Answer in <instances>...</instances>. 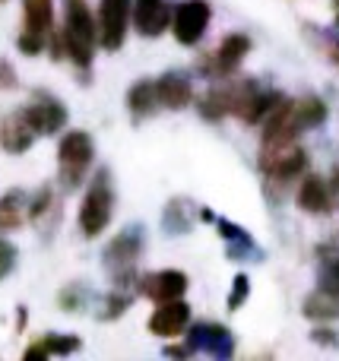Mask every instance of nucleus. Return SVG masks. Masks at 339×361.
Returning a JSON list of instances; mask_svg holds the SVG:
<instances>
[{
  "instance_id": "obj_8",
  "label": "nucleus",
  "mask_w": 339,
  "mask_h": 361,
  "mask_svg": "<svg viewBox=\"0 0 339 361\" xmlns=\"http://www.w3.org/2000/svg\"><path fill=\"white\" fill-rule=\"evenodd\" d=\"M133 19V0H99V44L118 51Z\"/></svg>"
},
{
  "instance_id": "obj_7",
  "label": "nucleus",
  "mask_w": 339,
  "mask_h": 361,
  "mask_svg": "<svg viewBox=\"0 0 339 361\" xmlns=\"http://www.w3.org/2000/svg\"><path fill=\"white\" fill-rule=\"evenodd\" d=\"M260 169L270 184H289V180L302 178L308 169V152L298 143L285 146H260Z\"/></svg>"
},
{
  "instance_id": "obj_35",
  "label": "nucleus",
  "mask_w": 339,
  "mask_h": 361,
  "mask_svg": "<svg viewBox=\"0 0 339 361\" xmlns=\"http://www.w3.org/2000/svg\"><path fill=\"white\" fill-rule=\"evenodd\" d=\"M0 4H4V0H0Z\"/></svg>"
},
{
  "instance_id": "obj_12",
  "label": "nucleus",
  "mask_w": 339,
  "mask_h": 361,
  "mask_svg": "<svg viewBox=\"0 0 339 361\" xmlns=\"http://www.w3.org/2000/svg\"><path fill=\"white\" fill-rule=\"evenodd\" d=\"M187 345L194 352H203V355L219 361H228L235 355V336L222 324H197L187 336Z\"/></svg>"
},
{
  "instance_id": "obj_27",
  "label": "nucleus",
  "mask_w": 339,
  "mask_h": 361,
  "mask_svg": "<svg viewBox=\"0 0 339 361\" xmlns=\"http://www.w3.org/2000/svg\"><path fill=\"white\" fill-rule=\"evenodd\" d=\"M247 292H251V279H247L245 273L241 276H235V282H232V292H228V311H238L241 305L247 301Z\"/></svg>"
},
{
  "instance_id": "obj_31",
  "label": "nucleus",
  "mask_w": 339,
  "mask_h": 361,
  "mask_svg": "<svg viewBox=\"0 0 339 361\" xmlns=\"http://www.w3.org/2000/svg\"><path fill=\"white\" fill-rule=\"evenodd\" d=\"M311 339L317 345H323V349H339V330H330V326H314Z\"/></svg>"
},
{
  "instance_id": "obj_13",
  "label": "nucleus",
  "mask_w": 339,
  "mask_h": 361,
  "mask_svg": "<svg viewBox=\"0 0 339 361\" xmlns=\"http://www.w3.org/2000/svg\"><path fill=\"white\" fill-rule=\"evenodd\" d=\"M171 6L168 0H133V25L143 38H156L162 35L171 25Z\"/></svg>"
},
{
  "instance_id": "obj_25",
  "label": "nucleus",
  "mask_w": 339,
  "mask_h": 361,
  "mask_svg": "<svg viewBox=\"0 0 339 361\" xmlns=\"http://www.w3.org/2000/svg\"><path fill=\"white\" fill-rule=\"evenodd\" d=\"M133 301V292H127V288H114L111 295L105 298V311L99 314L101 320H114V317H121V314L127 311V305Z\"/></svg>"
},
{
  "instance_id": "obj_23",
  "label": "nucleus",
  "mask_w": 339,
  "mask_h": 361,
  "mask_svg": "<svg viewBox=\"0 0 339 361\" xmlns=\"http://www.w3.org/2000/svg\"><path fill=\"white\" fill-rule=\"evenodd\" d=\"M162 228L168 235H184L190 228V212H187V200H171L162 212Z\"/></svg>"
},
{
  "instance_id": "obj_18",
  "label": "nucleus",
  "mask_w": 339,
  "mask_h": 361,
  "mask_svg": "<svg viewBox=\"0 0 339 361\" xmlns=\"http://www.w3.org/2000/svg\"><path fill=\"white\" fill-rule=\"evenodd\" d=\"M156 92H159V102L162 108L168 111H181V108L190 105L194 99V89H190V80L184 73H165L156 80Z\"/></svg>"
},
{
  "instance_id": "obj_10",
  "label": "nucleus",
  "mask_w": 339,
  "mask_h": 361,
  "mask_svg": "<svg viewBox=\"0 0 339 361\" xmlns=\"http://www.w3.org/2000/svg\"><path fill=\"white\" fill-rule=\"evenodd\" d=\"M247 51H251V38L241 35V32H235V35L222 38V44L216 48V54H207V61H203V73L213 76V80H222V76H232L235 70L241 67V61L247 57Z\"/></svg>"
},
{
  "instance_id": "obj_32",
  "label": "nucleus",
  "mask_w": 339,
  "mask_h": 361,
  "mask_svg": "<svg viewBox=\"0 0 339 361\" xmlns=\"http://www.w3.org/2000/svg\"><path fill=\"white\" fill-rule=\"evenodd\" d=\"M0 86H4V89L16 86V73H13V67L6 61H0Z\"/></svg>"
},
{
  "instance_id": "obj_15",
  "label": "nucleus",
  "mask_w": 339,
  "mask_h": 361,
  "mask_svg": "<svg viewBox=\"0 0 339 361\" xmlns=\"http://www.w3.org/2000/svg\"><path fill=\"white\" fill-rule=\"evenodd\" d=\"M190 324V307L184 305L181 298L178 301H162V305H156V311H152L149 317V333H156V336H181L184 330H187Z\"/></svg>"
},
{
  "instance_id": "obj_20",
  "label": "nucleus",
  "mask_w": 339,
  "mask_h": 361,
  "mask_svg": "<svg viewBox=\"0 0 339 361\" xmlns=\"http://www.w3.org/2000/svg\"><path fill=\"white\" fill-rule=\"evenodd\" d=\"M127 108H130V118L133 121H146L162 108L159 102V92H156V80H140L130 86L127 92Z\"/></svg>"
},
{
  "instance_id": "obj_29",
  "label": "nucleus",
  "mask_w": 339,
  "mask_h": 361,
  "mask_svg": "<svg viewBox=\"0 0 339 361\" xmlns=\"http://www.w3.org/2000/svg\"><path fill=\"white\" fill-rule=\"evenodd\" d=\"M51 200H54V193H51V187H42V190H38L35 197L29 200V219H42L44 212L51 209Z\"/></svg>"
},
{
  "instance_id": "obj_5",
  "label": "nucleus",
  "mask_w": 339,
  "mask_h": 361,
  "mask_svg": "<svg viewBox=\"0 0 339 361\" xmlns=\"http://www.w3.org/2000/svg\"><path fill=\"white\" fill-rule=\"evenodd\" d=\"M95 159V143L86 130H70L63 133L61 146H57V169H61V184L67 190L80 187V180L86 178L89 165Z\"/></svg>"
},
{
  "instance_id": "obj_34",
  "label": "nucleus",
  "mask_w": 339,
  "mask_h": 361,
  "mask_svg": "<svg viewBox=\"0 0 339 361\" xmlns=\"http://www.w3.org/2000/svg\"><path fill=\"white\" fill-rule=\"evenodd\" d=\"M336 25H339V0H336Z\"/></svg>"
},
{
  "instance_id": "obj_21",
  "label": "nucleus",
  "mask_w": 339,
  "mask_h": 361,
  "mask_svg": "<svg viewBox=\"0 0 339 361\" xmlns=\"http://www.w3.org/2000/svg\"><path fill=\"white\" fill-rule=\"evenodd\" d=\"M29 219V197L23 190H6L0 197V231H16Z\"/></svg>"
},
{
  "instance_id": "obj_1",
  "label": "nucleus",
  "mask_w": 339,
  "mask_h": 361,
  "mask_svg": "<svg viewBox=\"0 0 339 361\" xmlns=\"http://www.w3.org/2000/svg\"><path fill=\"white\" fill-rule=\"evenodd\" d=\"M327 121V105L317 95L304 99H283L264 121V143L260 146H285L295 143L304 130L321 127Z\"/></svg>"
},
{
  "instance_id": "obj_26",
  "label": "nucleus",
  "mask_w": 339,
  "mask_h": 361,
  "mask_svg": "<svg viewBox=\"0 0 339 361\" xmlns=\"http://www.w3.org/2000/svg\"><path fill=\"white\" fill-rule=\"evenodd\" d=\"M57 301H61V307H63V311L76 314V311H82V307H86L89 292H86V288H82V286H67L61 295H57Z\"/></svg>"
},
{
  "instance_id": "obj_24",
  "label": "nucleus",
  "mask_w": 339,
  "mask_h": 361,
  "mask_svg": "<svg viewBox=\"0 0 339 361\" xmlns=\"http://www.w3.org/2000/svg\"><path fill=\"white\" fill-rule=\"evenodd\" d=\"M317 286L339 292V250L323 247L321 250V267H317Z\"/></svg>"
},
{
  "instance_id": "obj_17",
  "label": "nucleus",
  "mask_w": 339,
  "mask_h": 361,
  "mask_svg": "<svg viewBox=\"0 0 339 361\" xmlns=\"http://www.w3.org/2000/svg\"><path fill=\"white\" fill-rule=\"evenodd\" d=\"M140 292L146 298H152L156 305L162 301H178L184 292H187V276L181 269H162V273H152L140 282Z\"/></svg>"
},
{
  "instance_id": "obj_28",
  "label": "nucleus",
  "mask_w": 339,
  "mask_h": 361,
  "mask_svg": "<svg viewBox=\"0 0 339 361\" xmlns=\"http://www.w3.org/2000/svg\"><path fill=\"white\" fill-rule=\"evenodd\" d=\"M16 257H19L16 244H10V241L0 238V279H6V276L16 269Z\"/></svg>"
},
{
  "instance_id": "obj_6",
  "label": "nucleus",
  "mask_w": 339,
  "mask_h": 361,
  "mask_svg": "<svg viewBox=\"0 0 339 361\" xmlns=\"http://www.w3.org/2000/svg\"><path fill=\"white\" fill-rule=\"evenodd\" d=\"M51 35H54V0H23V32L16 42L19 51L38 54Z\"/></svg>"
},
{
  "instance_id": "obj_22",
  "label": "nucleus",
  "mask_w": 339,
  "mask_h": 361,
  "mask_svg": "<svg viewBox=\"0 0 339 361\" xmlns=\"http://www.w3.org/2000/svg\"><path fill=\"white\" fill-rule=\"evenodd\" d=\"M73 352H80V339L76 336H57V333H48L38 345H29V349H25V361L48 358V355H73Z\"/></svg>"
},
{
  "instance_id": "obj_19",
  "label": "nucleus",
  "mask_w": 339,
  "mask_h": 361,
  "mask_svg": "<svg viewBox=\"0 0 339 361\" xmlns=\"http://www.w3.org/2000/svg\"><path fill=\"white\" fill-rule=\"evenodd\" d=\"M302 314L308 320H317V324H333V320H339V292L317 286L314 292L304 298Z\"/></svg>"
},
{
  "instance_id": "obj_33",
  "label": "nucleus",
  "mask_w": 339,
  "mask_h": 361,
  "mask_svg": "<svg viewBox=\"0 0 339 361\" xmlns=\"http://www.w3.org/2000/svg\"><path fill=\"white\" fill-rule=\"evenodd\" d=\"M330 184H333V190H336V197H339V165L333 169V178H330Z\"/></svg>"
},
{
  "instance_id": "obj_16",
  "label": "nucleus",
  "mask_w": 339,
  "mask_h": 361,
  "mask_svg": "<svg viewBox=\"0 0 339 361\" xmlns=\"http://www.w3.org/2000/svg\"><path fill=\"white\" fill-rule=\"evenodd\" d=\"M336 190L330 180H323L321 175H308L298 187V206L304 212H314V216H327L336 206Z\"/></svg>"
},
{
  "instance_id": "obj_3",
  "label": "nucleus",
  "mask_w": 339,
  "mask_h": 361,
  "mask_svg": "<svg viewBox=\"0 0 339 361\" xmlns=\"http://www.w3.org/2000/svg\"><path fill=\"white\" fill-rule=\"evenodd\" d=\"M114 216V187H111V171L99 169L95 178L89 180V190L80 203V231L86 238H99L101 231L111 225Z\"/></svg>"
},
{
  "instance_id": "obj_2",
  "label": "nucleus",
  "mask_w": 339,
  "mask_h": 361,
  "mask_svg": "<svg viewBox=\"0 0 339 361\" xmlns=\"http://www.w3.org/2000/svg\"><path fill=\"white\" fill-rule=\"evenodd\" d=\"M95 44H99V19H92L86 0H67V13H63V29L54 38V54L61 57V51L86 70L92 63Z\"/></svg>"
},
{
  "instance_id": "obj_9",
  "label": "nucleus",
  "mask_w": 339,
  "mask_h": 361,
  "mask_svg": "<svg viewBox=\"0 0 339 361\" xmlns=\"http://www.w3.org/2000/svg\"><path fill=\"white\" fill-rule=\"evenodd\" d=\"M209 19H213V6L207 0H184L178 4L175 16H171V29H175V38L178 44H197L207 32Z\"/></svg>"
},
{
  "instance_id": "obj_30",
  "label": "nucleus",
  "mask_w": 339,
  "mask_h": 361,
  "mask_svg": "<svg viewBox=\"0 0 339 361\" xmlns=\"http://www.w3.org/2000/svg\"><path fill=\"white\" fill-rule=\"evenodd\" d=\"M219 235L226 238L228 244H241V241H251V235H247L241 225H235V222H226V219H219Z\"/></svg>"
},
{
  "instance_id": "obj_11",
  "label": "nucleus",
  "mask_w": 339,
  "mask_h": 361,
  "mask_svg": "<svg viewBox=\"0 0 339 361\" xmlns=\"http://www.w3.org/2000/svg\"><path fill=\"white\" fill-rule=\"evenodd\" d=\"M23 114L29 118V124L35 127L38 137L57 133L63 124H67V108H63V102H57L54 95H48V92L32 95L29 105H23Z\"/></svg>"
},
{
  "instance_id": "obj_14",
  "label": "nucleus",
  "mask_w": 339,
  "mask_h": 361,
  "mask_svg": "<svg viewBox=\"0 0 339 361\" xmlns=\"http://www.w3.org/2000/svg\"><path fill=\"white\" fill-rule=\"evenodd\" d=\"M35 127L29 124V118L23 114V108L13 114H6L4 121H0V146H4V152H10V156H23V152L32 149V143H35Z\"/></svg>"
},
{
  "instance_id": "obj_4",
  "label": "nucleus",
  "mask_w": 339,
  "mask_h": 361,
  "mask_svg": "<svg viewBox=\"0 0 339 361\" xmlns=\"http://www.w3.org/2000/svg\"><path fill=\"white\" fill-rule=\"evenodd\" d=\"M140 254H143V225H130V228H124L121 235H114L111 244L105 247V263L114 273V279H118V288L137 292L133 267H137Z\"/></svg>"
}]
</instances>
